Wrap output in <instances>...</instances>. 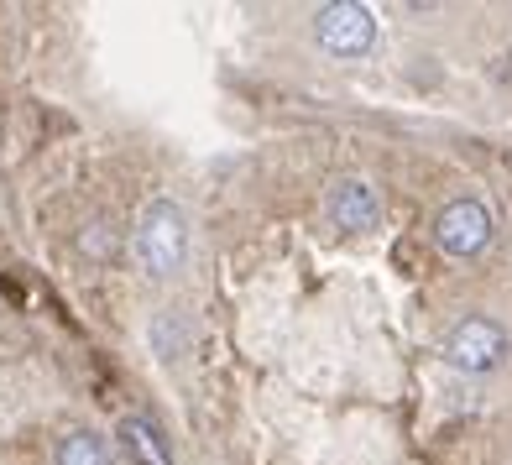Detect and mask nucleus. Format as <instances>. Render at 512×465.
I'll list each match as a JSON object with an SVG mask.
<instances>
[{
  "label": "nucleus",
  "mask_w": 512,
  "mask_h": 465,
  "mask_svg": "<svg viewBox=\"0 0 512 465\" xmlns=\"http://www.w3.org/2000/svg\"><path fill=\"white\" fill-rule=\"evenodd\" d=\"M131 257L147 277H173L189 257V215L173 199H152L131 230Z\"/></svg>",
  "instance_id": "obj_1"
},
{
  "label": "nucleus",
  "mask_w": 512,
  "mask_h": 465,
  "mask_svg": "<svg viewBox=\"0 0 512 465\" xmlns=\"http://www.w3.org/2000/svg\"><path fill=\"white\" fill-rule=\"evenodd\" d=\"M507 351H512L507 330L497 319H481V314L460 319L455 330L445 335V361L460 366V371H497L507 361Z\"/></svg>",
  "instance_id": "obj_2"
},
{
  "label": "nucleus",
  "mask_w": 512,
  "mask_h": 465,
  "mask_svg": "<svg viewBox=\"0 0 512 465\" xmlns=\"http://www.w3.org/2000/svg\"><path fill=\"white\" fill-rule=\"evenodd\" d=\"M434 241L445 257L465 262V257H476V251L492 241V215H486V204L481 199H455L439 209V220H434Z\"/></svg>",
  "instance_id": "obj_3"
},
{
  "label": "nucleus",
  "mask_w": 512,
  "mask_h": 465,
  "mask_svg": "<svg viewBox=\"0 0 512 465\" xmlns=\"http://www.w3.org/2000/svg\"><path fill=\"white\" fill-rule=\"evenodd\" d=\"M314 37H319V48L335 53V58H361V53H371V42H377V21H371L366 6H319Z\"/></svg>",
  "instance_id": "obj_4"
},
{
  "label": "nucleus",
  "mask_w": 512,
  "mask_h": 465,
  "mask_svg": "<svg viewBox=\"0 0 512 465\" xmlns=\"http://www.w3.org/2000/svg\"><path fill=\"white\" fill-rule=\"evenodd\" d=\"M324 215L340 230H371L382 220V194L371 189L366 178H340V183H330V194H324Z\"/></svg>",
  "instance_id": "obj_5"
},
{
  "label": "nucleus",
  "mask_w": 512,
  "mask_h": 465,
  "mask_svg": "<svg viewBox=\"0 0 512 465\" xmlns=\"http://www.w3.org/2000/svg\"><path fill=\"white\" fill-rule=\"evenodd\" d=\"M121 445H126V455H131L136 465H173L168 439H162V429L152 424V418H142V413L121 418Z\"/></svg>",
  "instance_id": "obj_6"
},
{
  "label": "nucleus",
  "mask_w": 512,
  "mask_h": 465,
  "mask_svg": "<svg viewBox=\"0 0 512 465\" xmlns=\"http://www.w3.org/2000/svg\"><path fill=\"white\" fill-rule=\"evenodd\" d=\"M58 465H115V450H110L105 434L74 429V434L58 439Z\"/></svg>",
  "instance_id": "obj_7"
},
{
  "label": "nucleus",
  "mask_w": 512,
  "mask_h": 465,
  "mask_svg": "<svg viewBox=\"0 0 512 465\" xmlns=\"http://www.w3.org/2000/svg\"><path fill=\"white\" fill-rule=\"evenodd\" d=\"M189 345H194V330H189V319L173 314V309H162L152 319V351L162 361H178V356H189Z\"/></svg>",
  "instance_id": "obj_8"
},
{
  "label": "nucleus",
  "mask_w": 512,
  "mask_h": 465,
  "mask_svg": "<svg viewBox=\"0 0 512 465\" xmlns=\"http://www.w3.org/2000/svg\"><path fill=\"white\" fill-rule=\"evenodd\" d=\"M84 251H95V257H110V251H115V230H110L105 220H95V225L84 230Z\"/></svg>",
  "instance_id": "obj_9"
}]
</instances>
